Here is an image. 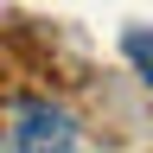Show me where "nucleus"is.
I'll return each mask as SVG.
<instances>
[{
	"mask_svg": "<svg viewBox=\"0 0 153 153\" xmlns=\"http://www.w3.org/2000/svg\"><path fill=\"white\" fill-rule=\"evenodd\" d=\"M70 147H76V121H70V108L45 102V96H19V102H13L0 153H70Z\"/></svg>",
	"mask_w": 153,
	"mask_h": 153,
	"instance_id": "nucleus-1",
	"label": "nucleus"
}]
</instances>
